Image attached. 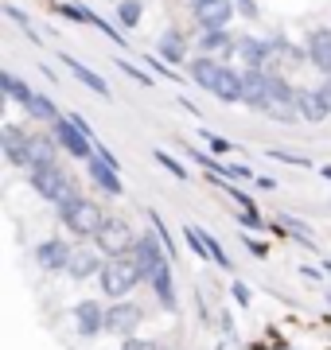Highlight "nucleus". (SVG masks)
Masks as SVG:
<instances>
[{"instance_id":"f257e3e1","label":"nucleus","mask_w":331,"mask_h":350,"mask_svg":"<svg viewBox=\"0 0 331 350\" xmlns=\"http://www.w3.org/2000/svg\"><path fill=\"white\" fill-rule=\"evenodd\" d=\"M98 280H102V292L105 296H114V300H125L129 292L144 280V273H140V265L133 261V257H105L102 273H98Z\"/></svg>"},{"instance_id":"f03ea898","label":"nucleus","mask_w":331,"mask_h":350,"mask_svg":"<svg viewBox=\"0 0 331 350\" xmlns=\"http://www.w3.org/2000/svg\"><path fill=\"white\" fill-rule=\"evenodd\" d=\"M27 179H31V187H36V195H43V199H51L55 206H63V202L78 199V191H75V179L59 172V163H43V167H27Z\"/></svg>"},{"instance_id":"7ed1b4c3","label":"nucleus","mask_w":331,"mask_h":350,"mask_svg":"<svg viewBox=\"0 0 331 350\" xmlns=\"http://www.w3.org/2000/svg\"><path fill=\"white\" fill-rule=\"evenodd\" d=\"M59 218H63V226L70 230V234H78V238H94V234L102 230V222H105L102 206L82 199V195L70 199V202H63V206H59Z\"/></svg>"},{"instance_id":"20e7f679","label":"nucleus","mask_w":331,"mask_h":350,"mask_svg":"<svg viewBox=\"0 0 331 350\" xmlns=\"http://www.w3.org/2000/svg\"><path fill=\"white\" fill-rule=\"evenodd\" d=\"M133 230H129V222L125 218H105L102 222V230L94 234V245L105 253V257H125L129 250H133Z\"/></svg>"},{"instance_id":"39448f33","label":"nucleus","mask_w":331,"mask_h":350,"mask_svg":"<svg viewBox=\"0 0 331 350\" xmlns=\"http://www.w3.org/2000/svg\"><path fill=\"white\" fill-rule=\"evenodd\" d=\"M51 129H55L59 148L70 152L75 160H90V156H94V137H86V133L70 121V113H66V117H59V121H51Z\"/></svg>"},{"instance_id":"423d86ee","label":"nucleus","mask_w":331,"mask_h":350,"mask_svg":"<svg viewBox=\"0 0 331 350\" xmlns=\"http://www.w3.org/2000/svg\"><path fill=\"white\" fill-rule=\"evenodd\" d=\"M140 319H144V312H140V304H109L105 308V335H117V338H133L137 335Z\"/></svg>"},{"instance_id":"0eeeda50","label":"nucleus","mask_w":331,"mask_h":350,"mask_svg":"<svg viewBox=\"0 0 331 350\" xmlns=\"http://www.w3.org/2000/svg\"><path fill=\"white\" fill-rule=\"evenodd\" d=\"M129 257L140 265V273H144V280L156 273V265L160 261H172L168 257V250H164V241L156 238V230H148V234H140L137 241H133V250H129Z\"/></svg>"},{"instance_id":"6e6552de","label":"nucleus","mask_w":331,"mask_h":350,"mask_svg":"<svg viewBox=\"0 0 331 350\" xmlns=\"http://www.w3.org/2000/svg\"><path fill=\"white\" fill-rule=\"evenodd\" d=\"M234 12H238L234 0H195L191 4L195 24H203V31H211V27H226L230 20H234Z\"/></svg>"},{"instance_id":"1a4fd4ad","label":"nucleus","mask_w":331,"mask_h":350,"mask_svg":"<svg viewBox=\"0 0 331 350\" xmlns=\"http://www.w3.org/2000/svg\"><path fill=\"white\" fill-rule=\"evenodd\" d=\"M70 257H75V250H70L66 241H59V238L39 241V245H36V261H39V269H43V273H66Z\"/></svg>"},{"instance_id":"9d476101","label":"nucleus","mask_w":331,"mask_h":350,"mask_svg":"<svg viewBox=\"0 0 331 350\" xmlns=\"http://www.w3.org/2000/svg\"><path fill=\"white\" fill-rule=\"evenodd\" d=\"M86 172H90V179H94V187H102L105 195H125V183H121V172H117L114 163H105L102 156H90L86 160Z\"/></svg>"},{"instance_id":"9b49d317","label":"nucleus","mask_w":331,"mask_h":350,"mask_svg":"<svg viewBox=\"0 0 331 350\" xmlns=\"http://www.w3.org/2000/svg\"><path fill=\"white\" fill-rule=\"evenodd\" d=\"M27 144H31V137H27L24 129H16V125H4V129H0V148H4L8 163H16V167H27V163H31V156H27Z\"/></svg>"},{"instance_id":"f8f14e48","label":"nucleus","mask_w":331,"mask_h":350,"mask_svg":"<svg viewBox=\"0 0 331 350\" xmlns=\"http://www.w3.org/2000/svg\"><path fill=\"white\" fill-rule=\"evenodd\" d=\"M75 327H78V335H82V338L102 335V331H105V308H102V304H94V300L75 304Z\"/></svg>"},{"instance_id":"ddd939ff","label":"nucleus","mask_w":331,"mask_h":350,"mask_svg":"<svg viewBox=\"0 0 331 350\" xmlns=\"http://www.w3.org/2000/svg\"><path fill=\"white\" fill-rule=\"evenodd\" d=\"M218 101H226V105H234V101H246V70H234V66L222 63V75H218L215 90H211Z\"/></svg>"},{"instance_id":"4468645a","label":"nucleus","mask_w":331,"mask_h":350,"mask_svg":"<svg viewBox=\"0 0 331 350\" xmlns=\"http://www.w3.org/2000/svg\"><path fill=\"white\" fill-rule=\"evenodd\" d=\"M234 55L242 59L246 66H257V70H265V59L273 55V39H257V36H242L234 43Z\"/></svg>"},{"instance_id":"2eb2a0df","label":"nucleus","mask_w":331,"mask_h":350,"mask_svg":"<svg viewBox=\"0 0 331 350\" xmlns=\"http://www.w3.org/2000/svg\"><path fill=\"white\" fill-rule=\"evenodd\" d=\"M304 51H308V59H312L316 70L331 75V27H316V31H308Z\"/></svg>"},{"instance_id":"dca6fc26","label":"nucleus","mask_w":331,"mask_h":350,"mask_svg":"<svg viewBox=\"0 0 331 350\" xmlns=\"http://www.w3.org/2000/svg\"><path fill=\"white\" fill-rule=\"evenodd\" d=\"M148 284H153V292H156V300H160V308H164V312H176L179 304H176V280H172V261H160V265H156V273L148 276Z\"/></svg>"},{"instance_id":"f3484780","label":"nucleus","mask_w":331,"mask_h":350,"mask_svg":"<svg viewBox=\"0 0 331 350\" xmlns=\"http://www.w3.org/2000/svg\"><path fill=\"white\" fill-rule=\"evenodd\" d=\"M187 75H191V82L199 90H215V82H218V75H222V63H218L215 55H199V59H191L187 63Z\"/></svg>"},{"instance_id":"a211bd4d","label":"nucleus","mask_w":331,"mask_h":350,"mask_svg":"<svg viewBox=\"0 0 331 350\" xmlns=\"http://www.w3.org/2000/svg\"><path fill=\"white\" fill-rule=\"evenodd\" d=\"M246 105L250 109H261V113L269 105V75L257 70V66H246Z\"/></svg>"},{"instance_id":"6ab92c4d","label":"nucleus","mask_w":331,"mask_h":350,"mask_svg":"<svg viewBox=\"0 0 331 350\" xmlns=\"http://www.w3.org/2000/svg\"><path fill=\"white\" fill-rule=\"evenodd\" d=\"M156 55H160L168 66H179V63H183V59H187V39H183V31L168 27L164 36L156 39Z\"/></svg>"},{"instance_id":"aec40b11","label":"nucleus","mask_w":331,"mask_h":350,"mask_svg":"<svg viewBox=\"0 0 331 350\" xmlns=\"http://www.w3.org/2000/svg\"><path fill=\"white\" fill-rule=\"evenodd\" d=\"M102 257H105L102 250L98 253L94 250H75V257H70V265H66V273L75 276V280H90V276L102 273V265H105Z\"/></svg>"},{"instance_id":"412c9836","label":"nucleus","mask_w":331,"mask_h":350,"mask_svg":"<svg viewBox=\"0 0 331 350\" xmlns=\"http://www.w3.org/2000/svg\"><path fill=\"white\" fill-rule=\"evenodd\" d=\"M296 109H300V117L312 121V125H319V121H328L331 117L328 101L319 98V90H300V94H296Z\"/></svg>"},{"instance_id":"4be33fe9","label":"nucleus","mask_w":331,"mask_h":350,"mask_svg":"<svg viewBox=\"0 0 331 350\" xmlns=\"http://www.w3.org/2000/svg\"><path fill=\"white\" fill-rule=\"evenodd\" d=\"M59 59H63V66L78 78V82H82V86H90L94 94H98V98H109V86H105V78H102V75H94L86 63H78L75 55H59Z\"/></svg>"},{"instance_id":"5701e85b","label":"nucleus","mask_w":331,"mask_h":350,"mask_svg":"<svg viewBox=\"0 0 331 350\" xmlns=\"http://www.w3.org/2000/svg\"><path fill=\"white\" fill-rule=\"evenodd\" d=\"M20 105H24V113L31 117V121H59V109H55V101H51V98H43V94H36V90H31V94L20 101Z\"/></svg>"},{"instance_id":"b1692460","label":"nucleus","mask_w":331,"mask_h":350,"mask_svg":"<svg viewBox=\"0 0 331 350\" xmlns=\"http://www.w3.org/2000/svg\"><path fill=\"white\" fill-rule=\"evenodd\" d=\"M55 144H59L55 137H31V144H27V156H31V163H27V167L55 163Z\"/></svg>"},{"instance_id":"393cba45","label":"nucleus","mask_w":331,"mask_h":350,"mask_svg":"<svg viewBox=\"0 0 331 350\" xmlns=\"http://www.w3.org/2000/svg\"><path fill=\"white\" fill-rule=\"evenodd\" d=\"M277 230H289V234H293L300 245H308V250L316 245V234H312V226H304L300 218H293V214H280V218H277Z\"/></svg>"},{"instance_id":"a878e982","label":"nucleus","mask_w":331,"mask_h":350,"mask_svg":"<svg viewBox=\"0 0 331 350\" xmlns=\"http://www.w3.org/2000/svg\"><path fill=\"white\" fill-rule=\"evenodd\" d=\"M234 43H238V39H230V31L226 27H211V31H203V51L207 55H230V51H234Z\"/></svg>"},{"instance_id":"bb28decb","label":"nucleus","mask_w":331,"mask_h":350,"mask_svg":"<svg viewBox=\"0 0 331 350\" xmlns=\"http://www.w3.org/2000/svg\"><path fill=\"white\" fill-rule=\"evenodd\" d=\"M296 94H300V90H293L284 78L269 75V105H296ZM269 105H265V109H269Z\"/></svg>"},{"instance_id":"cd10ccee","label":"nucleus","mask_w":331,"mask_h":350,"mask_svg":"<svg viewBox=\"0 0 331 350\" xmlns=\"http://www.w3.org/2000/svg\"><path fill=\"white\" fill-rule=\"evenodd\" d=\"M140 16H144V4H140V0H121V4H117V20L125 27H137Z\"/></svg>"},{"instance_id":"c85d7f7f","label":"nucleus","mask_w":331,"mask_h":350,"mask_svg":"<svg viewBox=\"0 0 331 350\" xmlns=\"http://www.w3.org/2000/svg\"><path fill=\"white\" fill-rule=\"evenodd\" d=\"M0 90H4V94H8L12 101H24L27 94H31V90H27L24 82H20V78L12 75V70H4V75H0Z\"/></svg>"},{"instance_id":"c756f323","label":"nucleus","mask_w":331,"mask_h":350,"mask_svg":"<svg viewBox=\"0 0 331 350\" xmlns=\"http://www.w3.org/2000/svg\"><path fill=\"white\" fill-rule=\"evenodd\" d=\"M4 16H8V20H12V24L20 27V31H24L27 39H31V43H39V31L31 27V20H27V16L20 12V8H16V4H4Z\"/></svg>"},{"instance_id":"7c9ffc66","label":"nucleus","mask_w":331,"mask_h":350,"mask_svg":"<svg viewBox=\"0 0 331 350\" xmlns=\"http://www.w3.org/2000/svg\"><path fill=\"white\" fill-rule=\"evenodd\" d=\"M148 222H153V230H156V238L164 241V250H168V257H176V241H172V230L164 226V218L156 211H148Z\"/></svg>"},{"instance_id":"2f4dec72","label":"nucleus","mask_w":331,"mask_h":350,"mask_svg":"<svg viewBox=\"0 0 331 350\" xmlns=\"http://www.w3.org/2000/svg\"><path fill=\"white\" fill-rule=\"evenodd\" d=\"M269 117H273V121H284V125H293V121H300V109H296V105H269Z\"/></svg>"},{"instance_id":"473e14b6","label":"nucleus","mask_w":331,"mask_h":350,"mask_svg":"<svg viewBox=\"0 0 331 350\" xmlns=\"http://www.w3.org/2000/svg\"><path fill=\"white\" fill-rule=\"evenodd\" d=\"M153 156H156V163H164L168 172L176 175V179H187V172H183V163H179V160H176V156H168V152H160V148H156V152H153Z\"/></svg>"},{"instance_id":"72a5a7b5","label":"nucleus","mask_w":331,"mask_h":350,"mask_svg":"<svg viewBox=\"0 0 331 350\" xmlns=\"http://www.w3.org/2000/svg\"><path fill=\"white\" fill-rule=\"evenodd\" d=\"M203 140H207V148L215 152V156H226V152H234V144H230V140H222L218 133H203Z\"/></svg>"},{"instance_id":"f704fd0d","label":"nucleus","mask_w":331,"mask_h":350,"mask_svg":"<svg viewBox=\"0 0 331 350\" xmlns=\"http://www.w3.org/2000/svg\"><path fill=\"white\" fill-rule=\"evenodd\" d=\"M269 156L280 163H296V167H312V160H304V156H293V152H280V148H269Z\"/></svg>"},{"instance_id":"c9c22d12","label":"nucleus","mask_w":331,"mask_h":350,"mask_svg":"<svg viewBox=\"0 0 331 350\" xmlns=\"http://www.w3.org/2000/svg\"><path fill=\"white\" fill-rule=\"evenodd\" d=\"M238 222L242 226H250V230H261V214H257V206H246V211H238Z\"/></svg>"},{"instance_id":"e433bc0d","label":"nucleus","mask_w":331,"mask_h":350,"mask_svg":"<svg viewBox=\"0 0 331 350\" xmlns=\"http://www.w3.org/2000/svg\"><path fill=\"white\" fill-rule=\"evenodd\" d=\"M117 66H121V70H125L129 78H137L140 86H153V78L144 75V70H140V66H133V63H125V59H117Z\"/></svg>"},{"instance_id":"4c0bfd02","label":"nucleus","mask_w":331,"mask_h":350,"mask_svg":"<svg viewBox=\"0 0 331 350\" xmlns=\"http://www.w3.org/2000/svg\"><path fill=\"white\" fill-rule=\"evenodd\" d=\"M226 195H230V199H234V202H238L242 211H246V206H254V199H250V195H246L242 187H234V183H226Z\"/></svg>"},{"instance_id":"58836bf2","label":"nucleus","mask_w":331,"mask_h":350,"mask_svg":"<svg viewBox=\"0 0 331 350\" xmlns=\"http://www.w3.org/2000/svg\"><path fill=\"white\" fill-rule=\"evenodd\" d=\"M230 292H234V300H238V308H250V288H246L242 280H234V288H230Z\"/></svg>"},{"instance_id":"ea45409f","label":"nucleus","mask_w":331,"mask_h":350,"mask_svg":"<svg viewBox=\"0 0 331 350\" xmlns=\"http://www.w3.org/2000/svg\"><path fill=\"white\" fill-rule=\"evenodd\" d=\"M125 350H160L156 342H144V338H125Z\"/></svg>"},{"instance_id":"a19ab883","label":"nucleus","mask_w":331,"mask_h":350,"mask_svg":"<svg viewBox=\"0 0 331 350\" xmlns=\"http://www.w3.org/2000/svg\"><path fill=\"white\" fill-rule=\"evenodd\" d=\"M234 4H238V12H242L246 20H254V16H257V4H254V0H234Z\"/></svg>"},{"instance_id":"79ce46f5","label":"nucleus","mask_w":331,"mask_h":350,"mask_svg":"<svg viewBox=\"0 0 331 350\" xmlns=\"http://www.w3.org/2000/svg\"><path fill=\"white\" fill-rule=\"evenodd\" d=\"M230 175H238V179H257V175H250L246 163H230Z\"/></svg>"},{"instance_id":"37998d69","label":"nucleus","mask_w":331,"mask_h":350,"mask_svg":"<svg viewBox=\"0 0 331 350\" xmlns=\"http://www.w3.org/2000/svg\"><path fill=\"white\" fill-rule=\"evenodd\" d=\"M316 90H319V98L328 101V109H331V75H328V78H323V82H319V86H316Z\"/></svg>"},{"instance_id":"c03bdc74","label":"nucleus","mask_w":331,"mask_h":350,"mask_svg":"<svg viewBox=\"0 0 331 350\" xmlns=\"http://www.w3.org/2000/svg\"><path fill=\"white\" fill-rule=\"evenodd\" d=\"M246 250L254 253V257H265V245H261V241H250V238H246Z\"/></svg>"},{"instance_id":"a18cd8bd","label":"nucleus","mask_w":331,"mask_h":350,"mask_svg":"<svg viewBox=\"0 0 331 350\" xmlns=\"http://www.w3.org/2000/svg\"><path fill=\"white\" fill-rule=\"evenodd\" d=\"M300 276H304V280H319L323 273H319V269H312V265H304V269H300Z\"/></svg>"},{"instance_id":"49530a36","label":"nucleus","mask_w":331,"mask_h":350,"mask_svg":"<svg viewBox=\"0 0 331 350\" xmlns=\"http://www.w3.org/2000/svg\"><path fill=\"white\" fill-rule=\"evenodd\" d=\"M319 172H323V175H328V179H331V167H319Z\"/></svg>"},{"instance_id":"de8ad7c7","label":"nucleus","mask_w":331,"mask_h":350,"mask_svg":"<svg viewBox=\"0 0 331 350\" xmlns=\"http://www.w3.org/2000/svg\"><path fill=\"white\" fill-rule=\"evenodd\" d=\"M323 269H328V273H331V261H323Z\"/></svg>"}]
</instances>
